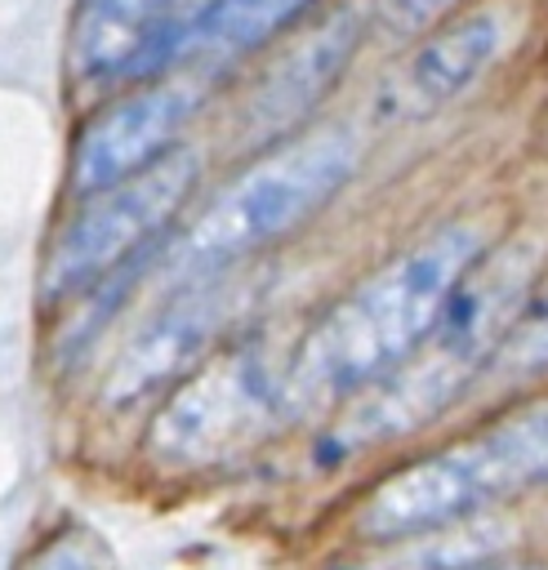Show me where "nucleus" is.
<instances>
[{"label": "nucleus", "instance_id": "9", "mask_svg": "<svg viewBox=\"0 0 548 570\" xmlns=\"http://www.w3.org/2000/svg\"><path fill=\"white\" fill-rule=\"evenodd\" d=\"M365 45V18L361 9H334L316 27H307L276 62L258 76L241 107V142H276L285 138L303 116L321 107V98L334 89L352 53Z\"/></svg>", "mask_w": 548, "mask_h": 570}, {"label": "nucleus", "instance_id": "6", "mask_svg": "<svg viewBox=\"0 0 548 570\" xmlns=\"http://www.w3.org/2000/svg\"><path fill=\"white\" fill-rule=\"evenodd\" d=\"M196 178H200V151L174 147L151 169L125 178L111 191L89 196V205L58 232L40 272V294L58 303L89 294L111 276L129 272L134 258L160 245V232L187 205Z\"/></svg>", "mask_w": 548, "mask_h": 570}, {"label": "nucleus", "instance_id": "7", "mask_svg": "<svg viewBox=\"0 0 548 570\" xmlns=\"http://www.w3.org/2000/svg\"><path fill=\"white\" fill-rule=\"evenodd\" d=\"M241 298H245V289L232 281V272L169 289V298L156 307V316L147 325H138L134 338L111 361V370L102 379V405L134 410L138 401L183 383L205 361L214 338L232 325V316L241 312Z\"/></svg>", "mask_w": 548, "mask_h": 570}, {"label": "nucleus", "instance_id": "15", "mask_svg": "<svg viewBox=\"0 0 548 570\" xmlns=\"http://www.w3.org/2000/svg\"><path fill=\"white\" fill-rule=\"evenodd\" d=\"M454 0H370L361 9L365 18V36L383 40V45H401L423 36L432 22H441L450 13Z\"/></svg>", "mask_w": 548, "mask_h": 570}, {"label": "nucleus", "instance_id": "10", "mask_svg": "<svg viewBox=\"0 0 548 570\" xmlns=\"http://www.w3.org/2000/svg\"><path fill=\"white\" fill-rule=\"evenodd\" d=\"M200 0H80L71 18V67L111 85L174 67L178 36Z\"/></svg>", "mask_w": 548, "mask_h": 570}, {"label": "nucleus", "instance_id": "12", "mask_svg": "<svg viewBox=\"0 0 548 570\" xmlns=\"http://www.w3.org/2000/svg\"><path fill=\"white\" fill-rule=\"evenodd\" d=\"M316 0H200L178 36L174 67H214L258 49Z\"/></svg>", "mask_w": 548, "mask_h": 570}, {"label": "nucleus", "instance_id": "13", "mask_svg": "<svg viewBox=\"0 0 548 570\" xmlns=\"http://www.w3.org/2000/svg\"><path fill=\"white\" fill-rule=\"evenodd\" d=\"M481 374L503 379V383H526V379L548 374V294L521 307V316L508 325V334L499 338Z\"/></svg>", "mask_w": 548, "mask_h": 570}, {"label": "nucleus", "instance_id": "5", "mask_svg": "<svg viewBox=\"0 0 548 570\" xmlns=\"http://www.w3.org/2000/svg\"><path fill=\"white\" fill-rule=\"evenodd\" d=\"M285 365L263 343H241L183 383L169 387L165 405L147 428V454L165 468H209L263 441L285 423Z\"/></svg>", "mask_w": 548, "mask_h": 570}, {"label": "nucleus", "instance_id": "2", "mask_svg": "<svg viewBox=\"0 0 548 570\" xmlns=\"http://www.w3.org/2000/svg\"><path fill=\"white\" fill-rule=\"evenodd\" d=\"M535 276H539V249L526 240L481 254L468 267V276L454 285L423 347L405 365H397L383 383H374L352 401V410L334 423L330 445L348 454L370 441L414 432L419 423L441 414L486 370L499 338L521 316Z\"/></svg>", "mask_w": 548, "mask_h": 570}, {"label": "nucleus", "instance_id": "1", "mask_svg": "<svg viewBox=\"0 0 548 570\" xmlns=\"http://www.w3.org/2000/svg\"><path fill=\"white\" fill-rule=\"evenodd\" d=\"M481 254V232L472 223H446L325 307L285 356V419L356 401L405 365Z\"/></svg>", "mask_w": 548, "mask_h": 570}, {"label": "nucleus", "instance_id": "14", "mask_svg": "<svg viewBox=\"0 0 548 570\" xmlns=\"http://www.w3.org/2000/svg\"><path fill=\"white\" fill-rule=\"evenodd\" d=\"M13 570H116V557H111V543L94 525L62 521L49 534H40Z\"/></svg>", "mask_w": 548, "mask_h": 570}, {"label": "nucleus", "instance_id": "8", "mask_svg": "<svg viewBox=\"0 0 548 570\" xmlns=\"http://www.w3.org/2000/svg\"><path fill=\"white\" fill-rule=\"evenodd\" d=\"M192 111H196V89L183 80L143 85L116 98L80 129L71 151V187L80 196H98L151 169L160 156L174 151V138Z\"/></svg>", "mask_w": 548, "mask_h": 570}, {"label": "nucleus", "instance_id": "3", "mask_svg": "<svg viewBox=\"0 0 548 570\" xmlns=\"http://www.w3.org/2000/svg\"><path fill=\"white\" fill-rule=\"evenodd\" d=\"M356 160L361 147L339 125L294 138L254 160L205 205V214H196L187 232L169 240V249L160 254V281L169 289H183L227 276L241 258L303 227L321 205H330L348 187Z\"/></svg>", "mask_w": 548, "mask_h": 570}, {"label": "nucleus", "instance_id": "4", "mask_svg": "<svg viewBox=\"0 0 548 570\" xmlns=\"http://www.w3.org/2000/svg\"><path fill=\"white\" fill-rule=\"evenodd\" d=\"M539 485H548V405L490 423L383 476L356 508V534L370 543L441 534Z\"/></svg>", "mask_w": 548, "mask_h": 570}, {"label": "nucleus", "instance_id": "11", "mask_svg": "<svg viewBox=\"0 0 548 570\" xmlns=\"http://www.w3.org/2000/svg\"><path fill=\"white\" fill-rule=\"evenodd\" d=\"M503 45V18L481 9L463 13L432 36H423L374 89V120L401 125V120H423L441 111L450 98H459L499 53Z\"/></svg>", "mask_w": 548, "mask_h": 570}, {"label": "nucleus", "instance_id": "16", "mask_svg": "<svg viewBox=\"0 0 548 570\" xmlns=\"http://www.w3.org/2000/svg\"><path fill=\"white\" fill-rule=\"evenodd\" d=\"M454 570H526L521 561H472V566H454Z\"/></svg>", "mask_w": 548, "mask_h": 570}]
</instances>
